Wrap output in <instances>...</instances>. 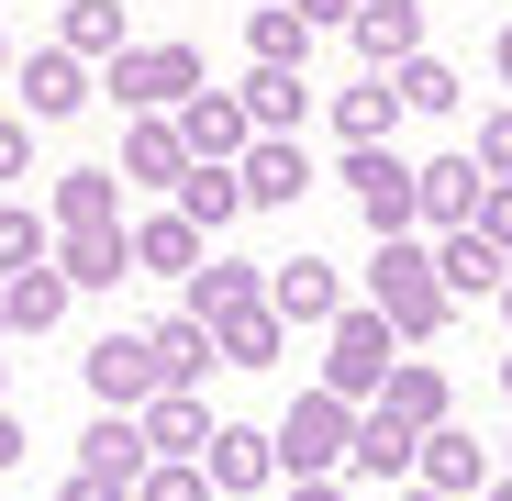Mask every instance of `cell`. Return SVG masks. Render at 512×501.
Here are the masks:
<instances>
[{
  "label": "cell",
  "mask_w": 512,
  "mask_h": 501,
  "mask_svg": "<svg viewBox=\"0 0 512 501\" xmlns=\"http://www.w3.org/2000/svg\"><path fill=\"white\" fill-rule=\"evenodd\" d=\"M401 357H412V346L390 334V312H368V301H346V312L323 323V390H334V401H357V412L379 401V379H390Z\"/></svg>",
  "instance_id": "obj_2"
},
{
  "label": "cell",
  "mask_w": 512,
  "mask_h": 501,
  "mask_svg": "<svg viewBox=\"0 0 512 501\" xmlns=\"http://www.w3.org/2000/svg\"><path fill=\"white\" fill-rule=\"evenodd\" d=\"M78 379H90V412H145V401H156V346H145V323H134V334H101V346L78 357Z\"/></svg>",
  "instance_id": "obj_6"
},
{
  "label": "cell",
  "mask_w": 512,
  "mask_h": 501,
  "mask_svg": "<svg viewBox=\"0 0 512 501\" xmlns=\"http://www.w3.org/2000/svg\"><path fill=\"white\" fill-rule=\"evenodd\" d=\"M78 468H101V479H145V424L134 412H90V435H78Z\"/></svg>",
  "instance_id": "obj_29"
},
{
  "label": "cell",
  "mask_w": 512,
  "mask_h": 501,
  "mask_svg": "<svg viewBox=\"0 0 512 501\" xmlns=\"http://www.w3.org/2000/svg\"><path fill=\"white\" fill-rule=\"evenodd\" d=\"M390 101H401V112H423V123H457V101H468V90H457V56L412 45V56L390 67Z\"/></svg>",
  "instance_id": "obj_21"
},
{
  "label": "cell",
  "mask_w": 512,
  "mask_h": 501,
  "mask_svg": "<svg viewBox=\"0 0 512 501\" xmlns=\"http://www.w3.org/2000/svg\"><path fill=\"white\" fill-rule=\"evenodd\" d=\"M412 479H423V490H446V501H479L501 468H490V446H479L468 424H435V435L412 446Z\"/></svg>",
  "instance_id": "obj_11"
},
{
  "label": "cell",
  "mask_w": 512,
  "mask_h": 501,
  "mask_svg": "<svg viewBox=\"0 0 512 501\" xmlns=\"http://www.w3.org/2000/svg\"><path fill=\"white\" fill-rule=\"evenodd\" d=\"M268 312H279L290 334H301V323L323 334L334 312H346V279H334V257H279V268H268Z\"/></svg>",
  "instance_id": "obj_13"
},
{
  "label": "cell",
  "mask_w": 512,
  "mask_h": 501,
  "mask_svg": "<svg viewBox=\"0 0 512 501\" xmlns=\"http://www.w3.org/2000/svg\"><path fill=\"white\" fill-rule=\"evenodd\" d=\"M379 412H401L412 435H435V424H457V390H446V368H435V357H401V368L379 379Z\"/></svg>",
  "instance_id": "obj_18"
},
{
  "label": "cell",
  "mask_w": 512,
  "mask_h": 501,
  "mask_svg": "<svg viewBox=\"0 0 512 501\" xmlns=\"http://www.w3.org/2000/svg\"><path fill=\"white\" fill-rule=\"evenodd\" d=\"M56 45L90 56V67H112L134 45V23H123V0H56Z\"/></svg>",
  "instance_id": "obj_25"
},
{
  "label": "cell",
  "mask_w": 512,
  "mask_h": 501,
  "mask_svg": "<svg viewBox=\"0 0 512 501\" xmlns=\"http://www.w3.org/2000/svg\"><path fill=\"white\" fill-rule=\"evenodd\" d=\"M67 301H78V290H67L56 268H23V279H0V334H56V323H67Z\"/></svg>",
  "instance_id": "obj_26"
},
{
  "label": "cell",
  "mask_w": 512,
  "mask_h": 501,
  "mask_svg": "<svg viewBox=\"0 0 512 501\" xmlns=\"http://www.w3.org/2000/svg\"><path fill=\"white\" fill-rule=\"evenodd\" d=\"M12 90H23V112H34V123H67V112H90V56L34 45V56H12Z\"/></svg>",
  "instance_id": "obj_9"
},
{
  "label": "cell",
  "mask_w": 512,
  "mask_h": 501,
  "mask_svg": "<svg viewBox=\"0 0 512 501\" xmlns=\"http://www.w3.org/2000/svg\"><path fill=\"white\" fill-rule=\"evenodd\" d=\"M212 346H223V368H279V357H290V323H279L268 301H245V312L212 323Z\"/></svg>",
  "instance_id": "obj_27"
},
{
  "label": "cell",
  "mask_w": 512,
  "mask_h": 501,
  "mask_svg": "<svg viewBox=\"0 0 512 501\" xmlns=\"http://www.w3.org/2000/svg\"><path fill=\"white\" fill-rule=\"evenodd\" d=\"M334 145H390L401 134V101H390V78H357V90H334Z\"/></svg>",
  "instance_id": "obj_28"
},
{
  "label": "cell",
  "mask_w": 512,
  "mask_h": 501,
  "mask_svg": "<svg viewBox=\"0 0 512 501\" xmlns=\"http://www.w3.org/2000/svg\"><path fill=\"white\" fill-rule=\"evenodd\" d=\"M346 201H357L368 245H379V234H423V223H412V156H401V145H346Z\"/></svg>",
  "instance_id": "obj_5"
},
{
  "label": "cell",
  "mask_w": 512,
  "mask_h": 501,
  "mask_svg": "<svg viewBox=\"0 0 512 501\" xmlns=\"http://www.w3.org/2000/svg\"><path fill=\"white\" fill-rule=\"evenodd\" d=\"M45 268H56L67 290H112V279H134V223H56Z\"/></svg>",
  "instance_id": "obj_7"
},
{
  "label": "cell",
  "mask_w": 512,
  "mask_h": 501,
  "mask_svg": "<svg viewBox=\"0 0 512 501\" xmlns=\"http://www.w3.org/2000/svg\"><path fill=\"white\" fill-rule=\"evenodd\" d=\"M290 12H301V23H312V34H346V23H357V12H368V0H290Z\"/></svg>",
  "instance_id": "obj_39"
},
{
  "label": "cell",
  "mask_w": 512,
  "mask_h": 501,
  "mask_svg": "<svg viewBox=\"0 0 512 501\" xmlns=\"http://www.w3.org/2000/svg\"><path fill=\"white\" fill-rule=\"evenodd\" d=\"M134 501H223V490H212V468H201V457H145Z\"/></svg>",
  "instance_id": "obj_34"
},
{
  "label": "cell",
  "mask_w": 512,
  "mask_h": 501,
  "mask_svg": "<svg viewBox=\"0 0 512 501\" xmlns=\"http://www.w3.org/2000/svg\"><path fill=\"white\" fill-rule=\"evenodd\" d=\"M234 101H245L256 134H290V123L312 112V78H301V67H245V78H234Z\"/></svg>",
  "instance_id": "obj_24"
},
{
  "label": "cell",
  "mask_w": 512,
  "mask_h": 501,
  "mask_svg": "<svg viewBox=\"0 0 512 501\" xmlns=\"http://www.w3.org/2000/svg\"><path fill=\"white\" fill-rule=\"evenodd\" d=\"M201 257H212V234H201V223H190L179 201H167V212H145V223H134V268H145V279H190Z\"/></svg>",
  "instance_id": "obj_16"
},
{
  "label": "cell",
  "mask_w": 512,
  "mask_h": 501,
  "mask_svg": "<svg viewBox=\"0 0 512 501\" xmlns=\"http://www.w3.org/2000/svg\"><path fill=\"white\" fill-rule=\"evenodd\" d=\"M490 67H501V90H512V23H501V34H490Z\"/></svg>",
  "instance_id": "obj_43"
},
{
  "label": "cell",
  "mask_w": 512,
  "mask_h": 501,
  "mask_svg": "<svg viewBox=\"0 0 512 501\" xmlns=\"http://www.w3.org/2000/svg\"><path fill=\"white\" fill-rule=\"evenodd\" d=\"M412 446L423 435L401 424V412H379V401L357 412V479H412Z\"/></svg>",
  "instance_id": "obj_31"
},
{
  "label": "cell",
  "mask_w": 512,
  "mask_h": 501,
  "mask_svg": "<svg viewBox=\"0 0 512 501\" xmlns=\"http://www.w3.org/2000/svg\"><path fill=\"white\" fill-rule=\"evenodd\" d=\"M501 390H512V357H501Z\"/></svg>",
  "instance_id": "obj_49"
},
{
  "label": "cell",
  "mask_w": 512,
  "mask_h": 501,
  "mask_svg": "<svg viewBox=\"0 0 512 501\" xmlns=\"http://www.w3.org/2000/svg\"><path fill=\"white\" fill-rule=\"evenodd\" d=\"M435 279H446V301H490V290L512 279V257H501V245H490L479 223H457V234L435 245Z\"/></svg>",
  "instance_id": "obj_19"
},
{
  "label": "cell",
  "mask_w": 512,
  "mask_h": 501,
  "mask_svg": "<svg viewBox=\"0 0 512 501\" xmlns=\"http://www.w3.org/2000/svg\"><path fill=\"white\" fill-rule=\"evenodd\" d=\"M167 201H179V212H190L201 234H223V223L245 212V190H234V167H201V156L179 167V190H167Z\"/></svg>",
  "instance_id": "obj_32"
},
{
  "label": "cell",
  "mask_w": 512,
  "mask_h": 501,
  "mask_svg": "<svg viewBox=\"0 0 512 501\" xmlns=\"http://www.w3.org/2000/svg\"><path fill=\"white\" fill-rule=\"evenodd\" d=\"M245 301H268V268H245V257H201V268L179 279V312H201V323H223V312H245Z\"/></svg>",
  "instance_id": "obj_20"
},
{
  "label": "cell",
  "mask_w": 512,
  "mask_h": 501,
  "mask_svg": "<svg viewBox=\"0 0 512 501\" xmlns=\"http://www.w3.org/2000/svg\"><path fill=\"white\" fill-rule=\"evenodd\" d=\"M490 301H501V323H512V279H501V290H490Z\"/></svg>",
  "instance_id": "obj_46"
},
{
  "label": "cell",
  "mask_w": 512,
  "mask_h": 501,
  "mask_svg": "<svg viewBox=\"0 0 512 501\" xmlns=\"http://www.w3.org/2000/svg\"><path fill=\"white\" fill-rule=\"evenodd\" d=\"M401 501H446V490H423V479H412V490H401Z\"/></svg>",
  "instance_id": "obj_45"
},
{
  "label": "cell",
  "mask_w": 512,
  "mask_h": 501,
  "mask_svg": "<svg viewBox=\"0 0 512 501\" xmlns=\"http://www.w3.org/2000/svg\"><path fill=\"white\" fill-rule=\"evenodd\" d=\"M179 167H190L179 112H134V123H123V179H145V190H179Z\"/></svg>",
  "instance_id": "obj_22"
},
{
  "label": "cell",
  "mask_w": 512,
  "mask_h": 501,
  "mask_svg": "<svg viewBox=\"0 0 512 501\" xmlns=\"http://www.w3.org/2000/svg\"><path fill=\"white\" fill-rule=\"evenodd\" d=\"M479 501H512V468H501V479H490V490H479Z\"/></svg>",
  "instance_id": "obj_44"
},
{
  "label": "cell",
  "mask_w": 512,
  "mask_h": 501,
  "mask_svg": "<svg viewBox=\"0 0 512 501\" xmlns=\"http://www.w3.org/2000/svg\"><path fill=\"white\" fill-rule=\"evenodd\" d=\"M368 312H390V334H401V346H435V334H446V279H435V245H423V234H379L368 245Z\"/></svg>",
  "instance_id": "obj_1"
},
{
  "label": "cell",
  "mask_w": 512,
  "mask_h": 501,
  "mask_svg": "<svg viewBox=\"0 0 512 501\" xmlns=\"http://www.w3.org/2000/svg\"><path fill=\"white\" fill-rule=\"evenodd\" d=\"M134 424H145V457H201V446H212V424H223V412H212L201 390H156V401L134 412Z\"/></svg>",
  "instance_id": "obj_17"
},
{
  "label": "cell",
  "mask_w": 512,
  "mask_h": 501,
  "mask_svg": "<svg viewBox=\"0 0 512 501\" xmlns=\"http://www.w3.org/2000/svg\"><path fill=\"white\" fill-rule=\"evenodd\" d=\"M145 346H156V390H201V379L223 368V346H212V323H201V312H179V301H167V312L145 323Z\"/></svg>",
  "instance_id": "obj_12"
},
{
  "label": "cell",
  "mask_w": 512,
  "mask_h": 501,
  "mask_svg": "<svg viewBox=\"0 0 512 501\" xmlns=\"http://www.w3.org/2000/svg\"><path fill=\"white\" fill-rule=\"evenodd\" d=\"M346 34H357V67H379V78H390V67L423 45V0H368Z\"/></svg>",
  "instance_id": "obj_23"
},
{
  "label": "cell",
  "mask_w": 512,
  "mask_h": 501,
  "mask_svg": "<svg viewBox=\"0 0 512 501\" xmlns=\"http://www.w3.org/2000/svg\"><path fill=\"white\" fill-rule=\"evenodd\" d=\"M56 223H123V167H67L56 179Z\"/></svg>",
  "instance_id": "obj_33"
},
{
  "label": "cell",
  "mask_w": 512,
  "mask_h": 501,
  "mask_svg": "<svg viewBox=\"0 0 512 501\" xmlns=\"http://www.w3.org/2000/svg\"><path fill=\"white\" fill-rule=\"evenodd\" d=\"M501 468H512V435H501Z\"/></svg>",
  "instance_id": "obj_50"
},
{
  "label": "cell",
  "mask_w": 512,
  "mask_h": 501,
  "mask_svg": "<svg viewBox=\"0 0 512 501\" xmlns=\"http://www.w3.org/2000/svg\"><path fill=\"white\" fill-rule=\"evenodd\" d=\"M468 156H479V179H512V101L479 123V145H468Z\"/></svg>",
  "instance_id": "obj_36"
},
{
  "label": "cell",
  "mask_w": 512,
  "mask_h": 501,
  "mask_svg": "<svg viewBox=\"0 0 512 501\" xmlns=\"http://www.w3.org/2000/svg\"><path fill=\"white\" fill-rule=\"evenodd\" d=\"M245 134H256V123H245V101H234V90H190V101H179V145H190L201 167H234V156H245Z\"/></svg>",
  "instance_id": "obj_15"
},
{
  "label": "cell",
  "mask_w": 512,
  "mask_h": 501,
  "mask_svg": "<svg viewBox=\"0 0 512 501\" xmlns=\"http://www.w3.org/2000/svg\"><path fill=\"white\" fill-rule=\"evenodd\" d=\"M0 401H12V357H0Z\"/></svg>",
  "instance_id": "obj_47"
},
{
  "label": "cell",
  "mask_w": 512,
  "mask_h": 501,
  "mask_svg": "<svg viewBox=\"0 0 512 501\" xmlns=\"http://www.w3.org/2000/svg\"><path fill=\"white\" fill-rule=\"evenodd\" d=\"M357 457V401H334V390H301L279 412V479H334Z\"/></svg>",
  "instance_id": "obj_4"
},
{
  "label": "cell",
  "mask_w": 512,
  "mask_h": 501,
  "mask_svg": "<svg viewBox=\"0 0 512 501\" xmlns=\"http://www.w3.org/2000/svg\"><path fill=\"white\" fill-rule=\"evenodd\" d=\"M23 446H34V435H23V412L0 401V468H23Z\"/></svg>",
  "instance_id": "obj_41"
},
{
  "label": "cell",
  "mask_w": 512,
  "mask_h": 501,
  "mask_svg": "<svg viewBox=\"0 0 512 501\" xmlns=\"http://www.w3.org/2000/svg\"><path fill=\"white\" fill-rule=\"evenodd\" d=\"M0 67H12V34H0Z\"/></svg>",
  "instance_id": "obj_48"
},
{
  "label": "cell",
  "mask_w": 512,
  "mask_h": 501,
  "mask_svg": "<svg viewBox=\"0 0 512 501\" xmlns=\"http://www.w3.org/2000/svg\"><path fill=\"white\" fill-rule=\"evenodd\" d=\"M56 501H134V490H123V479H101V468H67V490H56Z\"/></svg>",
  "instance_id": "obj_40"
},
{
  "label": "cell",
  "mask_w": 512,
  "mask_h": 501,
  "mask_svg": "<svg viewBox=\"0 0 512 501\" xmlns=\"http://www.w3.org/2000/svg\"><path fill=\"white\" fill-rule=\"evenodd\" d=\"M0 179H34V112H0Z\"/></svg>",
  "instance_id": "obj_37"
},
{
  "label": "cell",
  "mask_w": 512,
  "mask_h": 501,
  "mask_svg": "<svg viewBox=\"0 0 512 501\" xmlns=\"http://www.w3.org/2000/svg\"><path fill=\"white\" fill-rule=\"evenodd\" d=\"M201 468H212L223 501H245V490H268V479H279V435H268V424H212Z\"/></svg>",
  "instance_id": "obj_14"
},
{
  "label": "cell",
  "mask_w": 512,
  "mask_h": 501,
  "mask_svg": "<svg viewBox=\"0 0 512 501\" xmlns=\"http://www.w3.org/2000/svg\"><path fill=\"white\" fill-rule=\"evenodd\" d=\"M45 212H23V201H0V279H23V268H45Z\"/></svg>",
  "instance_id": "obj_35"
},
{
  "label": "cell",
  "mask_w": 512,
  "mask_h": 501,
  "mask_svg": "<svg viewBox=\"0 0 512 501\" xmlns=\"http://www.w3.org/2000/svg\"><path fill=\"white\" fill-rule=\"evenodd\" d=\"M290 501H346V490H334V479H290Z\"/></svg>",
  "instance_id": "obj_42"
},
{
  "label": "cell",
  "mask_w": 512,
  "mask_h": 501,
  "mask_svg": "<svg viewBox=\"0 0 512 501\" xmlns=\"http://www.w3.org/2000/svg\"><path fill=\"white\" fill-rule=\"evenodd\" d=\"M190 90H212V67H201L190 34H179V45H123V56L101 67V101H123V112H179Z\"/></svg>",
  "instance_id": "obj_3"
},
{
  "label": "cell",
  "mask_w": 512,
  "mask_h": 501,
  "mask_svg": "<svg viewBox=\"0 0 512 501\" xmlns=\"http://www.w3.org/2000/svg\"><path fill=\"white\" fill-rule=\"evenodd\" d=\"M479 190H490V179H479V156H457V145H446V156H423V167H412V223L457 234V223H479Z\"/></svg>",
  "instance_id": "obj_10"
},
{
  "label": "cell",
  "mask_w": 512,
  "mask_h": 501,
  "mask_svg": "<svg viewBox=\"0 0 512 501\" xmlns=\"http://www.w3.org/2000/svg\"><path fill=\"white\" fill-rule=\"evenodd\" d=\"M234 190H245V212H290V201L312 190V156H301L290 134H245V156H234Z\"/></svg>",
  "instance_id": "obj_8"
},
{
  "label": "cell",
  "mask_w": 512,
  "mask_h": 501,
  "mask_svg": "<svg viewBox=\"0 0 512 501\" xmlns=\"http://www.w3.org/2000/svg\"><path fill=\"white\" fill-rule=\"evenodd\" d=\"M301 56H312V23L290 0H256L245 12V67H301Z\"/></svg>",
  "instance_id": "obj_30"
},
{
  "label": "cell",
  "mask_w": 512,
  "mask_h": 501,
  "mask_svg": "<svg viewBox=\"0 0 512 501\" xmlns=\"http://www.w3.org/2000/svg\"><path fill=\"white\" fill-rule=\"evenodd\" d=\"M479 234L512 257V179H490V190H479Z\"/></svg>",
  "instance_id": "obj_38"
}]
</instances>
